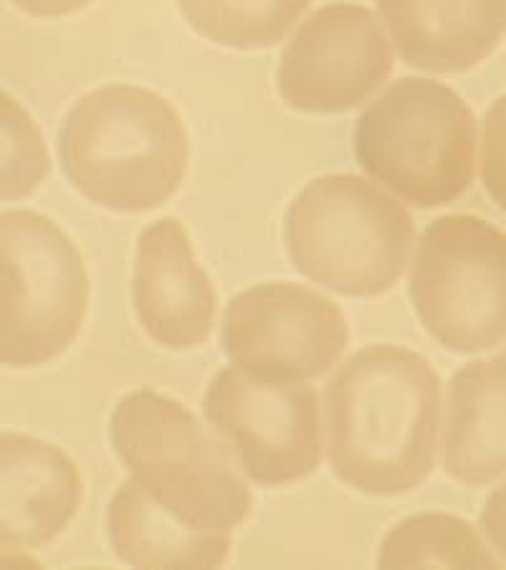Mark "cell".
I'll return each instance as SVG.
<instances>
[{
	"instance_id": "5bb4252c",
	"label": "cell",
	"mask_w": 506,
	"mask_h": 570,
	"mask_svg": "<svg viewBox=\"0 0 506 570\" xmlns=\"http://www.w3.org/2000/svg\"><path fill=\"white\" fill-rule=\"evenodd\" d=\"M504 355L468 363L450 379L444 466L466 487L504 476Z\"/></svg>"
},
{
	"instance_id": "8992f818",
	"label": "cell",
	"mask_w": 506,
	"mask_h": 570,
	"mask_svg": "<svg viewBox=\"0 0 506 570\" xmlns=\"http://www.w3.org/2000/svg\"><path fill=\"white\" fill-rule=\"evenodd\" d=\"M89 274L77 244L36 210L0 214V365L57 361L85 327Z\"/></svg>"
},
{
	"instance_id": "ac0fdd59",
	"label": "cell",
	"mask_w": 506,
	"mask_h": 570,
	"mask_svg": "<svg viewBox=\"0 0 506 570\" xmlns=\"http://www.w3.org/2000/svg\"><path fill=\"white\" fill-rule=\"evenodd\" d=\"M51 173V155L29 109L0 89V200H23Z\"/></svg>"
},
{
	"instance_id": "4fadbf2b",
	"label": "cell",
	"mask_w": 506,
	"mask_h": 570,
	"mask_svg": "<svg viewBox=\"0 0 506 570\" xmlns=\"http://www.w3.org/2000/svg\"><path fill=\"white\" fill-rule=\"evenodd\" d=\"M400 59L430 73H462L504 39L506 0H375Z\"/></svg>"
},
{
	"instance_id": "3957f363",
	"label": "cell",
	"mask_w": 506,
	"mask_h": 570,
	"mask_svg": "<svg viewBox=\"0 0 506 570\" xmlns=\"http://www.w3.org/2000/svg\"><path fill=\"white\" fill-rule=\"evenodd\" d=\"M109 436L132 480L186 525L231 532L251 514V490L234 456L170 395L152 389L122 395Z\"/></svg>"
},
{
	"instance_id": "52a82bcc",
	"label": "cell",
	"mask_w": 506,
	"mask_h": 570,
	"mask_svg": "<svg viewBox=\"0 0 506 570\" xmlns=\"http://www.w3.org/2000/svg\"><path fill=\"white\" fill-rule=\"evenodd\" d=\"M506 238L484 218L440 216L423 232L410 299L426 333L454 353H482L506 335Z\"/></svg>"
},
{
	"instance_id": "30bf717a",
	"label": "cell",
	"mask_w": 506,
	"mask_h": 570,
	"mask_svg": "<svg viewBox=\"0 0 506 570\" xmlns=\"http://www.w3.org/2000/svg\"><path fill=\"white\" fill-rule=\"evenodd\" d=\"M390 71V41L370 8L335 3L311 13L291 36L276 87L291 109L339 115L367 102Z\"/></svg>"
},
{
	"instance_id": "5b68a950",
	"label": "cell",
	"mask_w": 506,
	"mask_h": 570,
	"mask_svg": "<svg viewBox=\"0 0 506 570\" xmlns=\"http://www.w3.org/2000/svg\"><path fill=\"white\" fill-rule=\"evenodd\" d=\"M294 269L345 297H377L403 277L416 226L375 183L349 173L321 176L284 216Z\"/></svg>"
},
{
	"instance_id": "ba28073f",
	"label": "cell",
	"mask_w": 506,
	"mask_h": 570,
	"mask_svg": "<svg viewBox=\"0 0 506 570\" xmlns=\"http://www.w3.org/2000/svg\"><path fill=\"white\" fill-rule=\"evenodd\" d=\"M202 413L248 480L287 487L321 462V413L315 389L224 367L202 395Z\"/></svg>"
},
{
	"instance_id": "2e32d148",
	"label": "cell",
	"mask_w": 506,
	"mask_h": 570,
	"mask_svg": "<svg viewBox=\"0 0 506 570\" xmlns=\"http://www.w3.org/2000/svg\"><path fill=\"white\" fill-rule=\"evenodd\" d=\"M502 568L472 522L446 512H423L385 535L377 568Z\"/></svg>"
},
{
	"instance_id": "277c9868",
	"label": "cell",
	"mask_w": 506,
	"mask_h": 570,
	"mask_svg": "<svg viewBox=\"0 0 506 570\" xmlns=\"http://www.w3.org/2000/svg\"><path fill=\"white\" fill-rule=\"evenodd\" d=\"M355 158L405 204H456L476 180V117L444 81L398 79L357 117Z\"/></svg>"
},
{
	"instance_id": "9c48e42d",
	"label": "cell",
	"mask_w": 506,
	"mask_h": 570,
	"mask_svg": "<svg viewBox=\"0 0 506 570\" xmlns=\"http://www.w3.org/2000/svg\"><path fill=\"white\" fill-rule=\"evenodd\" d=\"M349 343L333 299L291 282L256 284L231 299L220 345L236 365L274 381L321 379Z\"/></svg>"
},
{
	"instance_id": "8fae6325",
	"label": "cell",
	"mask_w": 506,
	"mask_h": 570,
	"mask_svg": "<svg viewBox=\"0 0 506 570\" xmlns=\"http://www.w3.org/2000/svg\"><path fill=\"white\" fill-rule=\"evenodd\" d=\"M132 305L145 335L168 351H190L214 333L218 294L178 218L152 220L137 238Z\"/></svg>"
},
{
	"instance_id": "e0dca14e",
	"label": "cell",
	"mask_w": 506,
	"mask_h": 570,
	"mask_svg": "<svg viewBox=\"0 0 506 570\" xmlns=\"http://www.w3.org/2000/svg\"><path fill=\"white\" fill-rule=\"evenodd\" d=\"M311 0H178L180 13L202 39L224 49H271L307 11Z\"/></svg>"
},
{
	"instance_id": "9a60e30c",
	"label": "cell",
	"mask_w": 506,
	"mask_h": 570,
	"mask_svg": "<svg viewBox=\"0 0 506 570\" xmlns=\"http://www.w3.org/2000/svg\"><path fill=\"white\" fill-rule=\"evenodd\" d=\"M107 532L115 556L132 568H220L231 556V532L186 525L135 480L109 502Z\"/></svg>"
},
{
	"instance_id": "7c38bea8",
	"label": "cell",
	"mask_w": 506,
	"mask_h": 570,
	"mask_svg": "<svg viewBox=\"0 0 506 570\" xmlns=\"http://www.w3.org/2000/svg\"><path fill=\"white\" fill-rule=\"evenodd\" d=\"M85 480L61 446L0 431V550L43 548L71 525Z\"/></svg>"
},
{
	"instance_id": "6da1fadb",
	"label": "cell",
	"mask_w": 506,
	"mask_h": 570,
	"mask_svg": "<svg viewBox=\"0 0 506 570\" xmlns=\"http://www.w3.org/2000/svg\"><path fill=\"white\" fill-rule=\"evenodd\" d=\"M327 449L339 482L375 498L413 492L436 466L440 379L416 351L367 345L325 389Z\"/></svg>"
},
{
	"instance_id": "d6986e66",
	"label": "cell",
	"mask_w": 506,
	"mask_h": 570,
	"mask_svg": "<svg viewBox=\"0 0 506 570\" xmlns=\"http://www.w3.org/2000/svg\"><path fill=\"white\" fill-rule=\"evenodd\" d=\"M11 3L33 18H67L87 8L91 0H11Z\"/></svg>"
},
{
	"instance_id": "7a4b0ae2",
	"label": "cell",
	"mask_w": 506,
	"mask_h": 570,
	"mask_svg": "<svg viewBox=\"0 0 506 570\" xmlns=\"http://www.w3.org/2000/svg\"><path fill=\"white\" fill-rule=\"evenodd\" d=\"M67 180L115 214H147L178 193L188 173V127L172 102L135 85H105L69 109L59 130Z\"/></svg>"
}]
</instances>
